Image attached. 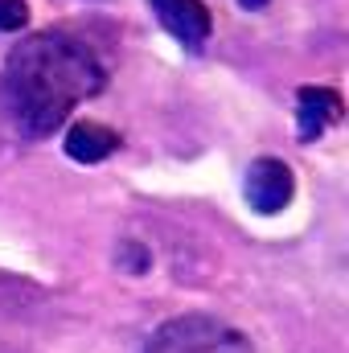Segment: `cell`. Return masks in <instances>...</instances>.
Segmentation results:
<instances>
[{
  "mask_svg": "<svg viewBox=\"0 0 349 353\" xmlns=\"http://www.w3.org/2000/svg\"><path fill=\"white\" fill-rule=\"evenodd\" d=\"M107 83L103 62L87 41L62 29H46L12 46L0 70V111L4 119L29 136H54L79 103L99 94Z\"/></svg>",
  "mask_w": 349,
  "mask_h": 353,
  "instance_id": "1",
  "label": "cell"
},
{
  "mask_svg": "<svg viewBox=\"0 0 349 353\" xmlns=\"http://www.w3.org/2000/svg\"><path fill=\"white\" fill-rule=\"evenodd\" d=\"M144 353H255V350L235 325H226L218 316H206V312H185V316L165 321L148 337Z\"/></svg>",
  "mask_w": 349,
  "mask_h": 353,
  "instance_id": "2",
  "label": "cell"
},
{
  "mask_svg": "<svg viewBox=\"0 0 349 353\" xmlns=\"http://www.w3.org/2000/svg\"><path fill=\"white\" fill-rule=\"evenodd\" d=\"M296 193V176L283 161L275 157H259L251 169H247V201L255 214H279Z\"/></svg>",
  "mask_w": 349,
  "mask_h": 353,
  "instance_id": "3",
  "label": "cell"
},
{
  "mask_svg": "<svg viewBox=\"0 0 349 353\" xmlns=\"http://www.w3.org/2000/svg\"><path fill=\"white\" fill-rule=\"evenodd\" d=\"M148 4H152L157 21L173 33L185 50H201L210 41L214 21H210V8L201 0H148Z\"/></svg>",
  "mask_w": 349,
  "mask_h": 353,
  "instance_id": "4",
  "label": "cell"
},
{
  "mask_svg": "<svg viewBox=\"0 0 349 353\" xmlns=\"http://www.w3.org/2000/svg\"><path fill=\"white\" fill-rule=\"evenodd\" d=\"M341 111H346V103H341L337 90L300 87L296 90V132H300V140H304V144L321 140V136L341 119Z\"/></svg>",
  "mask_w": 349,
  "mask_h": 353,
  "instance_id": "5",
  "label": "cell"
},
{
  "mask_svg": "<svg viewBox=\"0 0 349 353\" xmlns=\"http://www.w3.org/2000/svg\"><path fill=\"white\" fill-rule=\"evenodd\" d=\"M115 148H119V136H115L111 128L94 123V119L74 123V128L66 132V157L79 161V165H99V161H107Z\"/></svg>",
  "mask_w": 349,
  "mask_h": 353,
  "instance_id": "6",
  "label": "cell"
},
{
  "mask_svg": "<svg viewBox=\"0 0 349 353\" xmlns=\"http://www.w3.org/2000/svg\"><path fill=\"white\" fill-rule=\"evenodd\" d=\"M25 21H29L25 0H0V33H17L25 29Z\"/></svg>",
  "mask_w": 349,
  "mask_h": 353,
  "instance_id": "7",
  "label": "cell"
},
{
  "mask_svg": "<svg viewBox=\"0 0 349 353\" xmlns=\"http://www.w3.org/2000/svg\"><path fill=\"white\" fill-rule=\"evenodd\" d=\"M239 4H243L247 12H255V8H263V4H267V0H239Z\"/></svg>",
  "mask_w": 349,
  "mask_h": 353,
  "instance_id": "8",
  "label": "cell"
}]
</instances>
